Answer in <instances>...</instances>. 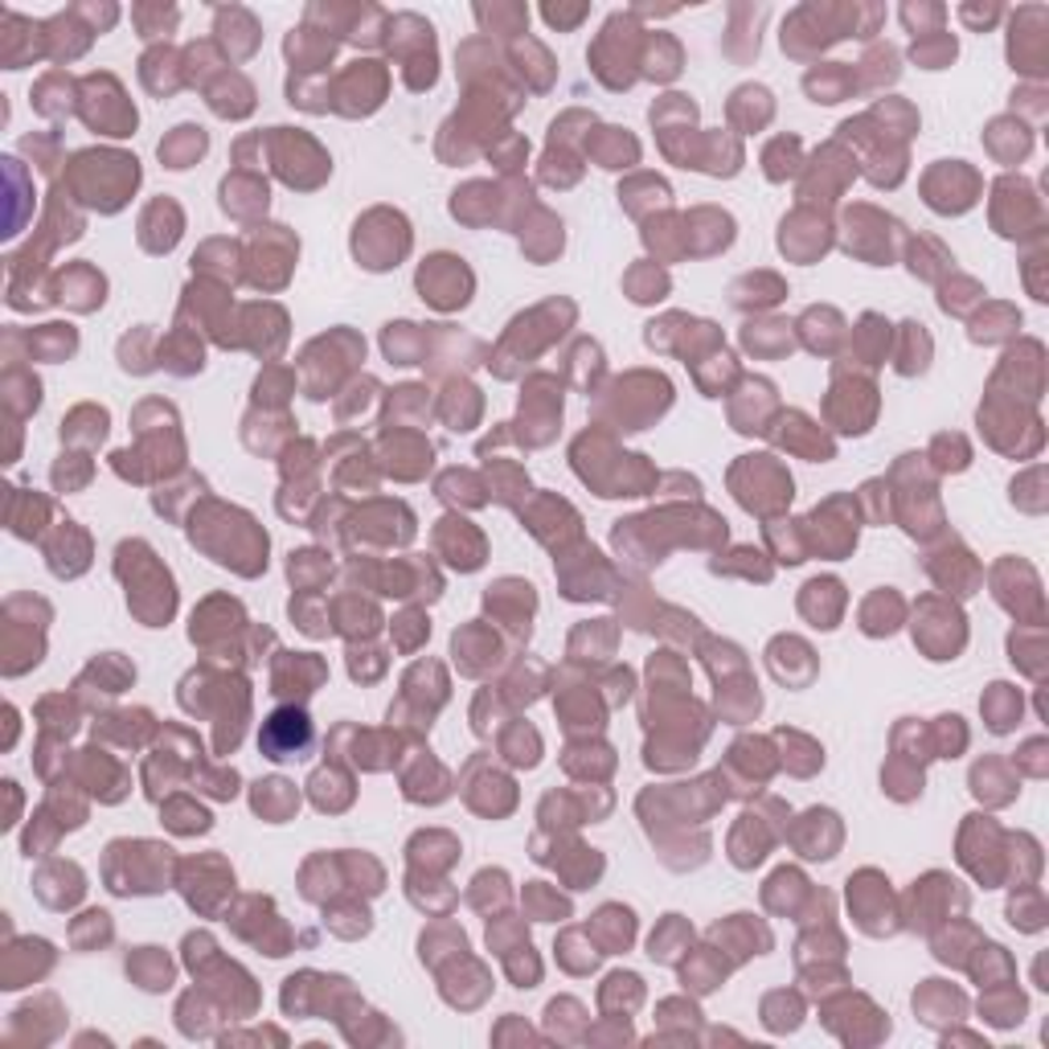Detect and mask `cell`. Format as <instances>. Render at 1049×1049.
<instances>
[{
  "label": "cell",
  "mask_w": 1049,
  "mask_h": 1049,
  "mask_svg": "<svg viewBox=\"0 0 1049 1049\" xmlns=\"http://www.w3.org/2000/svg\"><path fill=\"white\" fill-rule=\"evenodd\" d=\"M308 742H312V726H308V718H304L299 709H280V714H271L263 726V734H259L263 754L266 759H275V763H283V759H299V754L308 751Z\"/></svg>",
  "instance_id": "1"
},
{
  "label": "cell",
  "mask_w": 1049,
  "mask_h": 1049,
  "mask_svg": "<svg viewBox=\"0 0 1049 1049\" xmlns=\"http://www.w3.org/2000/svg\"><path fill=\"white\" fill-rule=\"evenodd\" d=\"M468 287H471L468 266L459 263V259H452V254H447V275H438L435 259H426V266L419 271V292H423V299L438 304V308H459V304H468Z\"/></svg>",
  "instance_id": "2"
},
{
  "label": "cell",
  "mask_w": 1049,
  "mask_h": 1049,
  "mask_svg": "<svg viewBox=\"0 0 1049 1049\" xmlns=\"http://www.w3.org/2000/svg\"><path fill=\"white\" fill-rule=\"evenodd\" d=\"M62 299H70V308L79 312H91L94 304H103V275H94L91 266H70L58 283Z\"/></svg>",
  "instance_id": "3"
},
{
  "label": "cell",
  "mask_w": 1049,
  "mask_h": 1049,
  "mask_svg": "<svg viewBox=\"0 0 1049 1049\" xmlns=\"http://www.w3.org/2000/svg\"><path fill=\"white\" fill-rule=\"evenodd\" d=\"M33 30H37L33 21H25V16H16V13H4V46H0L4 70H21V66L37 54V49H33V37H25V33Z\"/></svg>",
  "instance_id": "4"
},
{
  "label": "cell",
  "mask_w": 1049,
  "mask_h": 1049,
  "mask_svg": "<svg viewBox=\"0 0 1049 1049\" xmlns=\"http://www.w3.org/2000/svg\"><path fill=\"white\" fill-rule=\"evenodd\" d=\"M25 345H30V357L33 353H42V357H70L75 349H79V332L70 329V324H46V329H37L25 337Z\"/></svg>",
  "instance_id": "5"
},
{
  "label": "cell",
  "mask_w": 1049,
  "mask_h": 1049,
  "mask_svg": "<svg viewBox=\"0 0 1049 1049\" xmlns=\"http://www.w3.org/2000/svg\"><path fill=\"white\" fill-rule=\"evenodd\" d=\"M205 152V132L202 127H176L173 140L160 144V160L169 164V169H189V160L202 157Z\"/></svg>",
  "instance_id": "6"
},
{
  "label": "cell",
  "mask_w": 1049,
  "mask_h": 1049,
  "mask_svg": "<svg viewBox=\"0 0 1049 1049\" xmlns=\"http://www.w3.org/2000/svg\"><path fill=\"white\" fill-rule=\"evenodd\" d=\"M4 169H9V193H13V214H9V230L4 235L16 238L21 235V209L16 205H21V197H33V193H25V176H21V164L13 157L4 160Z\"/></svg>",
  "instance_id": "7"
}]
</instances>
